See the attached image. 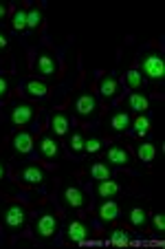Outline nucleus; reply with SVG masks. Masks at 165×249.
Here are the masks:
<instances>
[{
	"instance_id": "b1692460",
	"label": "nucleus",
	"mask_w": 165,
	"mask_h": 249,
	"mask_svg": "<svg viewBox=\"0 0 165 249\" xmlns=\"http://www.w3.org/2000/svg\"><path fill=\"white\" fill-rule=\"evenodd\" d=\"M132 128H134V132H137L139 137H146L148 132H150V119H148L146 115H139V117L132 122Z\"/></svg>"
},
{
	"instance_id": "2eb2a0df",
	"label": "nucleus",
	"mask_w": 165,
	"mask_h": 249,
	"mask_svg": "<svg viewBox=\"0 0 165 249\" xmlns=\"http://www.w3.org/2000/svg\"><path fill=\"white\" fill-rule=\"evenodd\" d=\"M11 143H14V150L20 152V155H29V152L33 150V137L24 130L16 132L14 139H11Z\"/></svg>"
},
{
	"instance_id": "1a4fd4ad",
	"label": "nucleus",
	"mask_w": 165,
	"mask_h": 249,
	"mask_svg": "<svg viewBox=\"0 0 165 249\" xmlns=\"http://www.w3.org/2000/svg\"><path fill=\"white\" fill-rule=\"evenodd\" d=\"M22 89H24V93H27L29 97H33V99H42V97H47V95H49V90H51V86H49V84H44L42 80H35V77H29V80H24Z\"/></svg>"
},
{
	"instance_id": "72a5a7b5",
	"label": "nucleus",
	"mask_w": 165,
	"mask_h": 249,
	"mask_svg": "<svg viewBox=\"0 0 165 249\" xmlns=\"http://www.w3.org/2000/svg\"><path fill=\"white\" fill-rule=\"evenodd\" d=\"M2 179H5V165L0 163V181H2Z\"/></svg>"
},
{
	"instance_id": "20e7f679",
	"label": "nucleus",
	"mask_w": 165,
	"mask_h": 249,
	"mask_svg": "<svg viewBox=\"0 0 165 249\" xmlns=\"http://www.w3.org/2000/svg\"><path fill=\"white\" fill-rule=\"evenodd\" d=\"M7 115H9L11 124H16V126H27V124H31L33 119L38 117V108L27 102H14L9 108H7Z\"/></svg>"
},
{
	"instance_id": "c85d7f7f",
	"label": "nucleus",
	"mask_w": 165,
	"mask_h": 249,
	"mask_svg": "<svg viewBox=\"0 0 165 249\" xmlns=\"http://www.w3.org/2000/svg\"><path fill=\"white\" fill-rule=\"evenodd\" d=\"M71 150L75 152V155H80V152L84 150V135H82L80 130H75L71 135Z\"/></svg>"
},
{
	"instance_id": "5701e85b",
	"label": "nucleus",
	"mask_w": 165,
	"mask_h": 249,
	"mask_svg": "<svg viewBox=\"0 0 165 249\" xmlns=\"http://www.w3.org/2000/svg\"><path fill=\"white\" fill-rule=\"evenodd\" d=\"M42 24V11L38 7H31L27 11V29H38Z\"/></svg>"
},
{
	"instance_id": "a211bd4d",
	"label": "nucleus",
	"mask_w": 165,
	"mask_h": 249,
	"mask_svg": "<svg viewBox=\"0 0 165 249\" xmlns=\"http://www.w3.org/2000/svg\"><path fill=\"white\" fill-rule=\"evenodd\" d=\"M130 126H132V117L126 110H119V113H115L113 117H110V128H113L115 132H126Z\"/></svg>"
},
{
	"instance_id": "6e6552de",
	"label": "nucleus",
	"mask_w": 165,
	"mask_h": 249,
	"mask_svg": "<svg viewBox=\"0 0 165 249\" xmlns=\"http://www.w3.org/2000/svg\"><path fill=\"white\" fill-rule=\"evenodd\" d=\"M75 110L82 115V117H93L97 113V97L93 93H84L77 97L75 102Z\"/></svg>"
},
{
	"instance_id": "473e14b6",
	"label": "nucleus",
	"mask_w": 165,
	"mask_h": 249,
	"mask_svg": "<svg viewBox=\"0 0 165 249\" xmlns=\"http://www.w3.org/2000/svg\"><path fill=\"white\" fill-rule=\"evenodd\" d=\"M5 16H7V5L0 2V20H5Z\"/></svg>"
},
{
	"instance_id": "393cba45",
	"label": "nucleus",
	"mask_w": 165,
	"mask_h": 249,
	"mask_svg": "<svg viewBox=\"0 0 165 249\" xmlns=\"http://www.w3.org/2000/svg\"><path fill=\"white\" fill-rule=\"evenodd\" d=\"M130 243V236H128L126 230H113L110 231V245H117V247H123V245Z\"/></svg>"
},
{
	"instance_id": "0eeeda50",
	"label": "nucleus",
	"mask_w": 165,
	"mask_h": 249,
	"mask_svg": "<svg viewBox=\"0 0 165 249\" xmlns=\"http://www.w3.org/2000/svg\"><path fill=\"white\" fill-rule=\"evenodd\" d=\"M20 179H22V183H27V185L40 188V185L44 183V172H42V168H38L35 163H27L22 168V172H20Z\"/></svg>"
},
{
	"instance_id": "7c9ffc66",
	"label": "nucleus",
	"mask_w": 165,
	"mask_h": 249,
	"mask_svg": "<svg viewBox=\"0 0 165 249\" xmlns=\"http://www.w3.org/2000/svg\"><path fill=\"white\" fill-rule=\"evenodd\" d=\"M152 223H154V230L156 231H163L165 230V216H163V214H154Z\"/></svg>"
},
{
	"instance_id": "7ed1b4c3",
	"label": "nucleus",
	"mask_w": 165,
	"mask_h": 249,
	"mask_svg": "<svg viewBox=\"0 0 165 249\" xmlns=\"http://www.w3.org/2000/svg\"><path fill=\"white\" fill-rule=\"evenodd\" d=\"M60 231V218L51 207H44L35 218V236L40 240H53Z\"/></svg>"
},
{
	"instance_id": "f8f14e48",
	"label": "nucleus",
	"mask_w": 165,
	"mask_h": 249,
	"mask_svg": "<svg viewBox=\"0 0 165 249\" xmlns=\"http://www.w3.org/2000/svg\"><path fill=\"white\" fill-rule=\"evenodd\" d=\"M66 238L71 240V243H84V240L88 238V227H86V223L73 218V221L68 223V230H66Z\"/></svg>"
},
{
	"instance_id": "4468645a",
	"label": "nucleus",
	"mask_w": 165,
	"mask_h": 249,
	"mask_svg": "<svg viewBox=\"0 0 165 249\" xmlns=\"http://www.w3.org/2000/svg\"><path fill=\"white\" fill-rule=\"evenodd\" d=\"M121 183H117V181L113 179H106V181H97V185H95V192H97V196L101 198H110V196H117L119 192H121Z\"/></svg>"
},
{
	"instance_id": "aec40b11",
	"label": "nucleus",
	"mask_w": 165,
	"mask_h": 249,
	"mask_svg": "<svg viewBox=\"0 0 165 249\" xmlns=\"http://www.w3.org/2000/svg\"><path fill=\"white\" fill-rule=\"evenodd\" d=\"M90 177H93L95 181H106V179H110V168L106 163H93L90 165Z\"/></svg>"
},
{
	"instance_id": "6ab92c4d",
	"label": "nucleus",
	"mask_w": 165,
	"mask_h": 249,
	"mask_svg": "<svg viewBox=\"0 0 165 249\" xmlns=\"http://www.w3.org/2000/svg\"><path fill=\"white\" fill-rule=\"evenodd\" d=\"M128 104H130V108L137 110L139 115H143L148 108H150V102H148V97H146V95H141V93H132L130 97H128Z\"/></svg>"
},
{
	"instance_id": "f3484780",
	"label": "nucleus",
	"mask_w": 165,
	"mask_h": 249,
	"mask_svg": "<svg viewBox=\"0 0 165 249\" xmlns=\"http://www.w3.org/2000/svg\"><path fill=\"white\" fill-rule=\"evenodd\" d=\"M99 93L104 95L106 99H113L115 95L119 93V82L113 73H108V75H104L101 80H99Z\"/></svg>"
},
{
	"instance_id": "a878e982",
	"label": "nucleus",
	"mask_w": 165,
	"mask_h": 249,
	"mask_svg": "<svg viewBox=\"0 0 165 249\" xmlns=\"http://www.w3.org/2000/svg\"><path fill=\"white\" fill-rule=\"evenodd\" d=\"M11 24H14V29L18 33L24 31V29H27V11H24V9H16L14 18H11Z\"/></svg>"
},
{
	"instance_id": "2f4dec72",
	"label": "nucleus",
	"mask_w": 165,
	"mask_h": 249,
	"mask_svg": "<svg viewBox=\"0 0 165 249\" xmlns=\"http://www.w3.org/2000/svg\"><path fill=\"white\" fill-rule=\"evenodd\" d=\"M7 47H9V36H7V33L0 29V51H5Z\"/></svg>"
},
{
	"instance_id": "f03ea898",
	"label": "nucleus",
	"mask_w": 165,
	"mask_h": 249,
	"mask_svg": "<svg viewBox=\"0 0 165 249\" xmlns=\"http://www.w3.org/2000/svg\"><path fill=\"white\" fill-rule=\"evenodd\" d=\"M139 64H141V75H146L148 80L154 82H163L165 80V60L159 51H148L139 57Z\"/></svg>"
},
{
	"instance_id": "cd10ccee",
	"label": "nucleus",
	"mask_w": 165,
	"mask_h": 249,
	"mask_svg": "<svg viewBox=\"0 0 165 249\" xmlns=\"http://www.w3.org/2000/svg\"><path fill=\"white\" fill-rule=\"evenodd\" d=\"M101 146H104V141L99 139V137H88V139H84V150L88 152V155L99 152L101 150Z\"/></svg>"
},
{
	"instance_id": "ddd939ff",
	"label": "nucleus",
	"mask_w": 165,
	"mask_h": 249,
	"mask_svg": "<svg viewBox=\"0 0 165 249\" xmlns=\"http://www.w3.org/2000/svg\"><path fill=\"white\" fill-rule=\"evenodd\" d=\"M51 128L57 137H64L68 135V128H71V122H68V115L64 110H55L51 113Z\"/></svg>"
},
{
	"instance_id": "9b49d317",
	"label": "nucleus",
	"mask_w": 165,
	"mask_h": 249,
	"mask_svg": "<svg viewBox=\"0 0 165 249\" xmlns=\"http://www.w3.org/2000/svg\"><path fill=\"white\" fill-rule=\"evenodd\" d=\"M35 71H38L40 75H44V77H53L57 73L55 55H51V53H42V55L38 57V62H35Z\"/></svg>"
},
{
	"instance_id": "423d86ee",
	"label": "nucleus",
	"mask_w": 165,
	"mask_h": 249,
	"mask_svg": "<svg viewBox=\"0 0 165 249\" xmlns=\"http://www.w3.org/2000/svg\"><path fill=\"white\" fill-rule=\"evenodd\" d=\"M38 150H40V155L44 157V159H51V161H57V159H62V143L57 141V137H53V135H42L40 137V141H38Z\"/></svg>"
},
{
	"instance_id": "9d476101",
	"label": "nucleus",
	"mask_w": 165,
	"mask_h": 249,
	"mask_svg": "<svg viewBox=\"0 0 165 249\" xmlns=\"http://www.w3.org/2000/svg\"><path fill=\"white\" fill-rule=\"evenodd\" d=\"M119 214H121V207H119V203L110 201V198H106V201L97 207V216H99V221H101V223L117 221Z\"/></svg>"
},
{
	"instance_id": "4be33fe9",
	"label": "nucleus",
	"mask_w": 165,
	"mask_h": 249,
	"mask_svg": "<svg viewBox=\"0 0 165 249\" xmlns=\"http://www.w3.org/2000/svg\"><path fill=\"white\" fill-rule=\"evenodd\" d=\"M137 155H139V159H141L143 163H150V161L154 159V155H156L154 143H141V146L137 148Z\"/></svg>"
},
{
	"instance_id": "f257e3e1",
	"label": "nucleus",
	"mask_w": 165,
	"mask_h": 249,
	"mask_svg": "<svg viewBox=\"0 0 165 249\" xmlns=\"http://www.w3.org/2000/svg\"><path fill=\"white\" fill-rule=\"evenodd\" d=\"M0 216H2V225H5L7 230L18 234V231H22L24 225H27L29 212H27V207L20 205V203H2Z\"/></svg>"
},
{
	"instance_id": "412c9836",
	"label": "nucleus",
	"mask_w": 165,
	"mask_h": 249,
	"mask_svg": "<svg viewBox=\"0 0 165 249\" xmlns=\"http://www.w3.org/2000/svg\"><path fill=\"white\" fill-rule=\"evenodd\" d=\"M128 218H130V223L134 227H143L148 223V212L143 210V207H132L130 214H128Z\"/></svg>"
},
{
	"instance_id": "bb28decb",
	"label": "nucleus",
	"mask_w": 165,
	"mask_h": 249,
	"mask_svg": "<svg viewBox=\"0 0 165 249\" xmlns=\"http://www.w3.org/2000/svg\"><path fill=\"white\" fill-rule=\"evenodd\" d=\"M126 84L130 86V89H141V84H143V75L139 73L137 69L128 71V73H126Z\"/></svg>"
},
{
	"instance_id": "dca6fc26",
	"label": "nucleus",
	"mask_w": 165,
	"mask_h": 249,
	"mask_svg": "<svg viewBox=\"0 0 165 249\" xmlns=\"http://www.w3.org/2000/svg\"><path fill=\"white\" fill-rule=\"evenodd\" d=\"M106 161L113 165H130L132 159H130V152L121 146H113L108 152H106Z\"/></svg>"
},
{
	"instance_id": "39448f33",
	"label": "nucleus",
	"mask_w": 165,
	"mask_h": 249,
	"mask_svg": "<svg viewBox=\"0 0 165 249\" xmlns=\"http://www.w3.org/2000/svg\"><path fill=\"white\" fill-rule=\"evenodd\" d=\"M60 198L66 207H71V210H86L88 207V196L86 192L75 183H66L60 192Z\"/></svg>"
},
{
	"instance_id": "c756f323",
	"label": "nucleus",
	"mask_w": 165,
	"mask_h": 249,
	"mask_svg": "<svg viewBox=\"0 0 165 249\" xmlns=\"http://www.w3.org/2000/svg\"><path fill=\"white\" fill-rule=\"evenodd\" d=\"M9 89H11V77L0 75V99H5V97H7Z\"/></svg>"
}]
</instances>
